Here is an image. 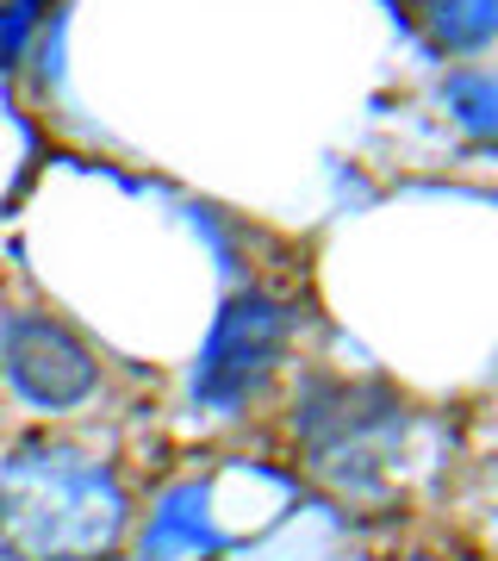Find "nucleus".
I'll use <instances>...</instances> for the list:
<instances>
[{"label":"nucleus","instance_id":"1","mask_svg":"<svg viewBox=\"0 0 498 561\" xmlns=\"http://www.w3.org/2000/svg\"><path fill=\"white\" fill-rule=\"evenodd\" d=\"M119 530L113 486L76 468L69 456L25 449L0 468V549L20 561H69L88 556Z\"/></svg>","mask_w":498,"mask_h":561},{"label":"nucleus","instance_id":"2","mask_svg":"<svg viewBox=\"0 0 498 561\" xmlns=\"http://www.w3.org/2000/svg\"><path fill=\"white\" fill-rule=\"evenodd\" d=\"M7 381L38 405H69L94 387V362L62 324L7 319Z\"/></svg>","mask_w":498,"mask_h":561}]
</instances>
